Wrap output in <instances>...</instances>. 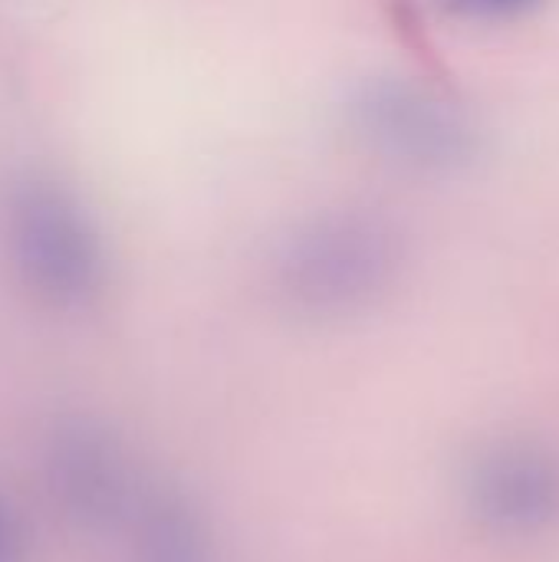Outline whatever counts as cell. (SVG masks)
<instances>
[{"label":"cell","mask_w":559,"mask_h":562,"mask_svg":"<svg viewBox=\"0 0 559 562\" xmlns=\"http://www.w3.org/2000/svg\"><path fill=\"white\" fill-rule=\"evenodd\" d=\"M3 237L20 283L53 310L86 306L102 286V244L82 204L56 181H20L3 207Z\"/></svg>","instance_id":"cell-1"},{"label":"cell","mask_w":559,"mask_h":562,"mask_svg":"<svg viewBox=\"0 0 559 562\" xmlns=\"http://www.w3.org/2000/svg\"><path fill=\"white\" fill-rule=\"evenodd\" d=\"M395 267L399 247L385 224L359 214L326 217L290 240L280 286L310 316H349L385 293Z\"/></svg>","instance_id":"cell-2"},{"label":"cell","mask_w":559,"mask_h":562,"mask_svg":"<svg viewBox=\"0 0 559 562\" xmlns=\"http://www.w3.org/2000/svg\"><path fill=\"white\" fill-rule=\"evenodd\" d=\"M43 471L49 494L79 530H112L138 510L135 477L119 438L89 418H63L46 431Z\"/></svg>","instance_id":"cell-3"},{"label":"cell","mask_w":559,"mask_h":562,"mask_svg":"<svg viewBox=\"0 0 559 562\" xmlns=\"http://www.w3.org/2000/svg\"><path fill=\"white\" fill-rule=\"evenodd\" d=\"M465 494L488 530L544 533L559 524V451L540 441L491 445L471 461Z\"/></svg>","instance_id":"cell-4"},{"label":"cell","mask_w":559,"mask_h":562,"mask_svg":"<svg viewBox=\"0 0 559 562\" xmlns=\"http://www.w3.org/2000/svg\"><path fill=\"white\" fill-rule=\"evenodd\" d=\"M359 115L366 135L402 161L455 165L468 151V128L461 119L415 89L379 86L362 99Z\"/></svg>","instance_id":"cell-5"},{"label":"cell","mask_w":559,"mask_h":562,"mask_svg":"<svg viewBox=\"0 0 559 562\" xmlns=\"http://www.w3.org/2000/svg\"><path fill=\"white\" fill-rule=\"evenodd\" d=\"M135 562H211L204 524L178 491H155L135 510Z\"/></svg>","instance_id":"cell-6"},{"label":"cell","mask_w":559,"mask_h":562,"mask_svg":"<svg viewBox=\"0 0 559 562\" xmlns=\"http://www.w3.org/2000/svg\"><path fill=\"white\" fill-rule=\"evenodd\" d=\"M458 20H514L530 13L540 0H435Z\"/></svg>","instance_id":"cell-7"},{"label":"cell","mask_w":559,"mask_h":562,"mask_svg":"<svg viewBox=\"0 0 559 562\" xmlns=\"http://www.w3.org/2000/svg\"><path fill=\"white\" fill-rule=\"evenodd\" d=\"M0 562H26V540L23 530L7 504V497L0 494Z\"/></svg>","instance_id":"cell-8"}]
</instances>
